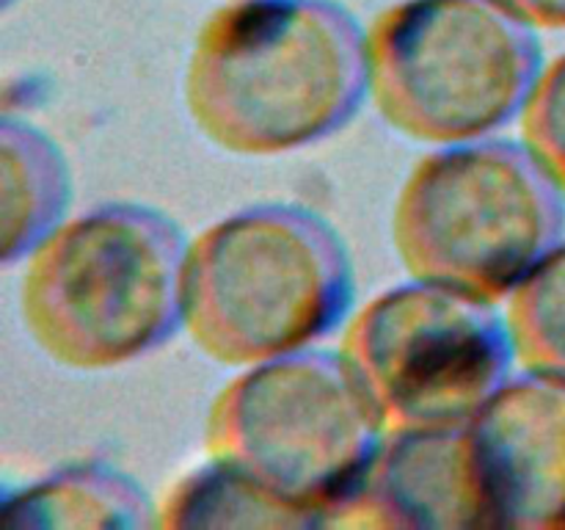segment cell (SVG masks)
Here are the masks:
<instances>
[{
  "label": "cell",
  "instance_id": "cell-1",
  "mask_svg": "<svg viewBox=\"0 0 565 530\" xmlns=\"http://www.w3.org/2000/svg\"><path fill=\"white\" fill-rule=\"evenodd\" d=\"M207 141L279 158L340 132L362 108L367 42L337 0H235L204 20L182 81Z\"/></svg>",
  "mask_w": 565,
  "mask_h": 530
},
{
  "label": "cell",
  "instance_id": "cell-2",
  "mask_svg": "<svg viewBox=\"0 0 565 530\" xmlns=\"http://www.w3.org/2000/svg\"><path fill=\"white\" fill-rule=\"evenodd\" d=\"M185 248L180 226L149 204L108 202L64 219L25 257L28 335L83 373L147 357L182 326Z\"/></svg>",
  "mask_w": 565,
  "mask_h": 530
},
{
  "label": "cell",
  "instance_id": "cell-3",
  "mask_svg": "<svg viewBox=\"0 0 565 530\" xmlns=\"http://www.w3.org/2000/svg\"><path fill=\"white\" fill-rule=\"evenodd\" d=\"M353 263L334 226L303 204L237 210L185 248L182 329L226 368L307 351L342 324Z\"/></svg>",
  "mask_w": 565,
  "mask_h": 530
},
{
  "label": "cell",
  "instance_id": "cell-4",
  "mask_svg": "<svg viewBox=\"0 0 565 530\" xmlns=\"http://www.w3.org/2000/svg\"><path fill=\"white\" fill-rule=\"evenodd\" d=\"M565 197L524 144L480 138L425 155L403 182L392 241L412 279L486 304L511 298L563 241Z\"/></svg>",
  "mask_w": 565,
  "mask_h": 530
},
{
  "label": "cell",
  "instance_id": "cell-5",
  "mask_svg": "<svg viewBox=\"0 0 565 530\" xmlns=\"http://www.w3.org/2000/svg\"><path fill=\"white\" fill-rule=\"evenodd\" d=\"M364 42L381 119L434 147L502 130L544 66L533 28L494 0H401L373 17Z\"/></svg>",
  "mask_w": 565,
  "mask_h": 530
},
{
  "label": "cell",
  "instance_id": "cell-6",
  "mask_svg": "<svg viewBox=\"0 0 565 530\" xmlns=\"http://www.w3.org/2000/svg\"><path fill=\"white\" fill-rule=\"evenodd\" d=\"M384 431L340 351H298L252 364L215 395L210 458L263 484L312 524L356 491Z\"/></svg>",
  "mask_w": 565,
  "mask_h": 530
},
{
  "label": "cell",
  "instance_id": "cell-7",
  "mask_svg": "<svg viewBox=\"0 0 565 530\" xmlns=\"http://www.w3.org/2000/svg\"><path fill=\"white\" fill-rule=\"evenodd\" d=\"M340 357L384 434L467 428L511 375L494 304L412 279L351 318Z\"/></svg>",
  "mask_w": 565,
  "mask_h": 530
},
{
  "label": "cell",
  "instance_id": "cell-8",
  "mask_svg": "<svg viewBox=\"0 0 565 530\" xmlns=\"http://www.w3.org/2000/svg\"><path fill=\"white\" fill-rule=\"evenodd\" d=\"M489 528H565V384L508 379L467 425Z\"/></svg>",
  "mask_w": 565,
  "mask_h": 530
},
{
  "label": "cell",
  "instance_id": "cell-9",
  "mask_svg": "<svg viewBox=\"0 0 565 530\" xmlns=\"http://www.w3.org/2000/svg\"><path fill=\"white\" fill-rule=\"evenodd\" d=\"M326 524L340 528H489L467 428L384 434L356 491Z\"/></svg>",
  "mask_w": 565,
  "mask_h": 530
},
{
  "label": "cell",
  "instance_id": "cell-10",
  "mask_svg": "<svg viewBox=\"0 0 565 530\" xmlns=\"http://www.w3.org/2000/svg\"><path fill=\"white\" fill-rule=\"evenodd\" d=\"M158 508L136 478L105 462H77L9 491L0 502L3 528H154Z\"/></svg>",
  "mask_w": 565,
  "mask_h": 530
},
{
  "label": "cell",
  "instance_id": "cell-11",
  "mask_svg": "<svg viewBox=\"0 0 565 530\" xmlns=\"http://www.w3.org/2000/svg\"><path fill=\"white\" fill-rule=\"evenodd\" d=\"M0 248L3 265H14L64 221L70 166L47 132L11 114L0 121Z\"/></svg>",
  "mask_w": 565,
  "mask_h": 530
},
{
  "label": "cell",
  "instance_id": "cell-12",
  "mask_svg": "<svg viewBox=\"0 0 565 530\" xmlns=\"http://www.w3.org/2000/svg\"><path fill=\"white\" fill-rule=\"evenodd\" d=\"M154 528H312V522L243 469L210 458L171 486Z\"/></svg>",
  "mask_w": 565,
  "mask_h": 530
},
{
  "label": "cell",
  "instance_id": "cell-13",
  "mask_svg": "<svg viewBox=\"0 0 565 530\" xmlns=\"http://www.w3.org/2000/svg\"><path fill=\"white\" fill-rule=\"evenodd\" d=\"M508 335L519 368L565 384V241H557L508 298Z\"/></svg>",
  "mask_w": 565,
  "mask_h": 530
},
{
  "label": "cell",
  "instance_id": "cell-14",
  "mask_svg": "<svg viewBox=\"0 0 565 530\" xmlns=\"http://www.w3.org/2000/svg\"><path fill=\"white\" fill-rule=\"evenodd\" d=\"M519 125L522 144L565 197V53L541 66Z\"/></svg>",
  "mask_w": 565,
  "mask_h": 530
},
{
  "label": "cell",
  "instance_id": "cell-15",
  "mask_svg": "<svg viewBox=\"0 0 565 530\" xmlns=\"http://www.w3.org/2000/svg\"><path fill=\"white\" fill-rule=\"evenodd\" d=\"M533 31H565V0H494Z\"/></svg>",
  "mask_w": 565,
  "mask_h": 530
}]
</instances>
